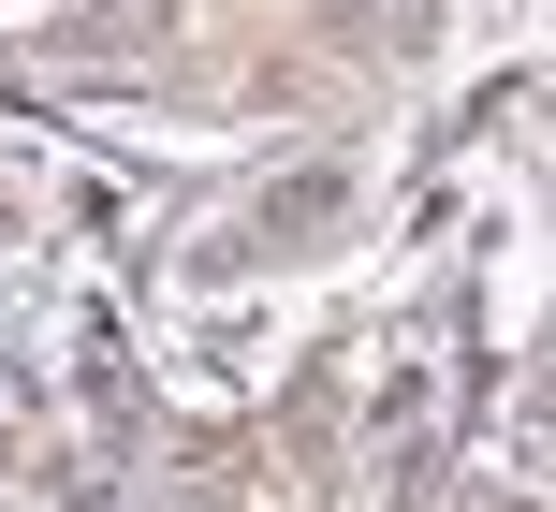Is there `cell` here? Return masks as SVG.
Wrapping results in <instances>:
<instances>
[{
	"instance_id": "obj_2",
	"label": "cell",
	"mask_w": 556,
	"mask_h": 512,
	"mask_svg": "<svg viewBox=\"0 0 556 512\" xmlns=\"http://www.w3.org/2000/svg\"><path fill=\"white\" fill-rule=\"evenodd\" d=\"M162 512H250V484H235V469H176Z\"/></svg>"
},
{
	"instance_id": "obj_1",
	"label": "cell",
	"mask_w": 556,
	"mask_h": 512,
	"mask_svg": "<svg viewBox=\"0 0 556 512\" xmlns=\"http://www.w3.org/2000/svg\"><path fill=\"white\" fill-rule=\"evenodd\" d=\"M337 205H352V176H293V191H264V249H307V234H337Z\"/></svg>"
},
{
	"instance_id": "obj_3",
	"label": "cell",
	"mask_w": 556,
	"mask_h": 512,
	"mask_svg": "<svg viewBox=\"0 0 556 512\" xmlns=\"http://www.w3.org/2000/svg\"><path fill=\"white\" fill-rule=\"evenodd\" d=\"M0 484H29V410H0Z\"/></svg>"
}]
</instances>
